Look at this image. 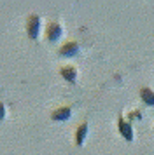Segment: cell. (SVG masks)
<instances>
[{"label": "cell", "instance_id": "7a4b0ae2", "mask_svg": "<svg viewBox=\"0 0 154 155\" xmlns=\"http://www.w3.org/2000/svg\"><path fill=\"white\" fill-rule=\"evenodd\" d=\"M46 35H47L49 40H56L58 37L61 35V28H60L56 23H53V25H49V26H47V31H46Z\"/></svg>", "mask_w": 154, "mask_h": 155}, {"label": "cell", "instance_id": "8992f818", "mask_svg": "<svg viewBox=\"0 0 154 155\" xmlns=\"http://www.w3.org/2000/svg\"><path fill=\"white\" fill-rule=\"evenodd\" d=\"M61 73H63V77H67V80L74 82V78H75V70L74 68H63Z\"/></svg>", "mask_w": 154, "mask_h": 155}, {"label": "cell", "instance_id": "5b68a950", "mask_svg": "<svg viewBox=\"0 0 154 155\" xmlns=\"http://www.w3.org/2000/svg\"><path fill=\"white\" fill-rule=\"evenodd\" d=\"M119 129H121V133L124 134L126 140H131L133 133H131V127L128 126V124H124V122H119Z\"/></svg>", "mask_w": 154, "mask_h": 155}, {"label": "cell", "instance_id": "277c9868", "mask_svg": "<svg viewBox=\"0 0 154 155\" xmlns=\"http://www.w3.org/2000/svg\"><path fill=\"white\" fill-rule=\"evenodd\" d=\"M60 52H61V54H65V56L74 54V52H77V44H67V45H63Z\"/></svg>", "mask_w": 154, "mask_h": 155}, {"label": "cell", "instance_id": "52a82bcc", "mask_svg": "<svg viewBox=\"0 0 154 155\" xmlns=\"http://www.w3.org/2000/svg\"><path fill=\"white\" fill-rule=\"evenodd\" d=\"M142 98H144V101H145V103L154 105V94L151 91H142Z\"/></svg>", "mask_w": 154, "mask_h": 155}, {"label": "cell", "instance_id": "ba28073f", "mask_svg": "<svg viewBox=\"0 0 154 155\" xmlns=\"http://www.w3.org/2000/svg\"><path fill=\"white\" fill-rule=\"evenodd\" d=\"M86 131H88V126H86V124H84V126L81 127L79 131H77V143H79V145L82 143V140H84V134H86Z\"/></svg>", "mask_w": 154, "mask_h": 155}, {"label": "cell", "instance_id": "3957f363", "mask_svg": "<svg viewBox=\"0 0 154 155\" xmlns=\"http://www.w3.org/2000/svg\"><path fill=\"white\" fill-rule=\"evenodd\" d=\"M70 117V110L68 108H60L58 112L53 113V119L54 120H65V119H68Z\"/></svg>", "mask_w": 154, "mask_h": 155}, {"label": "cell", "instance_id": "9c48e42d", "mask_svg": "<svg viewBox=\"0 0 154 155\" xmlns=\"http://www.w3.org/2000/svg\"><path fill=\"white\" fill-rule=\"evenodd\" d=\"M4 115H5V108H4V105L0 103V120L4 119Z\"/></svg>", "mask_w": 154, "mask_h": 155}, {"label": "cell", "instance_id": "6da1fadb", "mask_svg": "<svg viewBox=\"0 0 154 155\" xmlns=\"http://www.w3.org/2000/svg\"><path fill=\"white\" fill-rule=\"evenodd\" d=\"M37 33H39V18L37 16H30L28 18V35L32 38H35Z\"/></svg>", "mask_w": 154, "mask_h": 155}]
</instances>
